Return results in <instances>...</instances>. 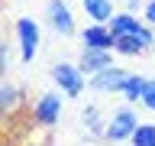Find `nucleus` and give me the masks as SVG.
I'll return each instance as SVG.
<instances>
[{
	"instance_id": "17",
	"label": "nucleus",
	"mask_w": 155,
	"mask_h": 146,
	"mask_svg": "<svg viewBox=\"0 0 155 146\" xmlns=\"http://www.w3.org/2000/svg\"><path fill=\"white\" fill-rule=\"evenodd\" d=\"M142 19L155 29V0H145V7H142Z\"/></svg>"
},
{
	"instance_id": "3",
	"label": "nucleus",
	"mask_w": 155,
	"mask_h": 146,
	"mask_svg": "<svg viewBox=\"0 0 155 146\" xmlns=\"http://www.w3.org/2000/svg\"><path fill=\"white\" fill-rule=\"evenodd\" d=\"M142 123L139 120V114H136V107L133 104H120L110 114V120H107V133H104V140L107 143H129V136L136 133V127Z\"/></svg>"
},
{
	"instance_id": "9",
	"label": "nucleus",
	"mask_w": 155,
	"mask_h": 146,
	"mask_svg": "<svg viewBox=\"0 0 155 146\" xmlns=\"http://www.w3.org/2000/svg\"><path fill=\"white\" fill-rule=\"evenodd\" d=\"M113 49H84L81 46V55H78V65H81V71H84L87 78L91 75H97V71H104V68H110V65H116L113 62Z\"/></svg>"
},
{
	"instance_id": "16",
	"label": "nucleus",
	"mask_w": 155,
	"mask_h": 146,
	"mask_svg": "<svg viewBox=\"0 0 155 146\" xmlns=\"http://www.w3.org/2000/svg\"><path fill=\"white\" fill-rule=\"evenodd\" d=\"M139 104L149 110V114H155V78H149V85H145V94H142V101Z\"/></svg>"
},
{
	"instance_id": "1",
	"label": "nucleus",
	"mask_w": 155,
	"mask_h": 146,
	"mask_svg": "<svg viewBox=\"0 0 155 146\" xmlns=\"http://www.w3.org/2000/svg\"><path fill=\"white\" fill-rule=\"evenodd\" d=\"M13 39H16V55L23 65H32L39 55V42H42V29H39L36 16H29V13H23V16H16V23H13Z\"/></svg>"
},
{
	"instance_id": "14",
	"label": "nucleus",
	"mask_w": 155,
	"mask_h": 146,
	"mask_svg": "<svg viewBox=\"0 0 155 146\" xmlns=\"http://www.w3.org/2000/svg\"><path fill=\"white\" fill-rule=\"evenodd\" d=\"M84 130H87V136H100V140H104L107 123H104V117H100V107H97V104H87L84 107Z\"/></svg>"
},
{
	"instance_id": "2",
	"label": "nucleus",
	"mask_w": 155,
	"mask_h": 146,
	"mask_svg": "<svg viewBox=\"0 0 155 146\" xmlns=\"http://www.w3.org/2000/svg\"><path fill=\"white\" fill-rule=\"evenodd\" d=\"M48 78H52V85H58L71 101H78V97L91 88L87 85V75L81 71L78 62H52V65H48Z\"/></svg>"
},
{
	"instance_id": "11",
	"label": "nucleus",
	"mask_w": 155,
	"mask_h": 146,
	"mask_svg": "<svg viewBox=\"0 0 155 146\" xmlns=\"http://www.w3.org/2000/svg\"><path fill=\"white\" fill-rule=\"evenodd\" d=\"M145 85H149V78L145 75H139V71H129V78L123 81V101L126 104H139L142 101V94H145Z\"/></svg>"
},
{
	"instance_id": "8",
	"label": "nucleus",
	"mask_w": 155,
	"mask_h": 146,
	"mask_svg": "<svg viewBox=\"0 0 155 146\" xmlns=\"http://www.w3.org/2000/svg\"><path fill=\"white\" fill-rule=\"evenodd\" d=\"M78 39H81L84 49H113V42H116L110 23H87V26H81Z\"/></svg>"
},
{
	"instance_id": "15",
	"label": "nucleus",
	"mask_w": 155,
	"mask_h": 146,
	"mask_svg": "<svg viewBox=\"0 0 155 146\" xmlns=\"http://www.w3.org/2000/svg\"><path fill=\"white\" fill-rule=\"evenodd\" d=\"M129 146H155V123H139L129 136Z\"/></svg>"
},
{
	"instance_id": "4",
	"label": "nucleus",
	"mask_w": 155,
	"mask_h": 146,
	"mask_svg": "<svg viewBox=\"0 0 155 146\" xmlns=\"http://www.w3.org/2000/svg\"><path fill=\"white\" fill-rule=\"evenodd\" d=\"M65 91L58 88V91H42L39 94V101L32 104V120H36V127H45V130H52V127L61 120V107H65Z\"/></svg>"
},
{
	"instance_id": "13",
	"label": "nucleus",
	"mask_w": 155,
	"mask_h": 146,
	"mask_svg": "<svg viewBox=\"0 0 155 146\" xmlns=\"http://www.w3.org/2000/svg\"><path fill=\"white\" fill-rule=\"evenodd\" d=\"M19 104H23V88L13 85V81H3V85H0V110L10 117Z\"/></svg>"
},
{
	"instance_id": "6",
	"label": "nucleus",
	"mask_w": 155,
	"mask_h": 146,
	"mask_svg": "<svg viewBox=\"0 0 155 146\" xmlns=\"http://www.w3.org/2000/svg\"><path fill=\"white\" fill-rule=\"evenodd\" d=\"M45 19H48V29L55 36H74L78 33V23H74V13L68 7V0H45Z\"/></svg>"
},
{
	"instance_id": "12",
	"label": "nucleus",
	"mask_w": 155,
	"mask_h": 146,
	"mask_svg": "<svg viewBox=\"0 0 155 146\" xmlns=\"http://www.w3.org/2000/svg\"><path fill=\"white\" fill-rule=\"evenodd\" d=\"M145 19L136 16V13H129V10H123V13H113V19H110V29H113V36H123V33H136V29H142Z\"/></svg>"
},
{
	"instance_id": "5",
	"label": "nucleus",
	"mask_w": 155,
	"mask_h": 146,
	"mask_svg": "<svg viewBox=\"0 0 155 146\" xmlns=\"http://www.w3.org/2000/svg\"><path fill=\"white\" fill-rule=\"evenodd\" d=\"M155 49V29L145 23L142 29H136V33H123V36H116L113 42V52L123 58H136V55H145V52H152Z\"/></svg>"
},
{
	"instance_id": "7",
	"label": "nucleus",
	"mask_w": 155,
	"mask_h": 146,
	"mask_svg": "<svg viewBox=\"0 0 155 146\" xmlns=\"http://www.w3.org/2000/svg\"><path fill=\"white\" fill-rule=\"evenodd\" d=\"M126 78H129V71H126L123 65H110V68H104V71L91 75V78H87V85H91L94 94H120Z\"/></svg>"
},
{
	"instance_id": "10",
	"label": "nucleus",
	"mask_w": 155,
	"mask_h": 146,
	"mask_svg": "<svg viewBox=\"0 0 155 146\" xmlns=\"http://www.w3.org/2000/svg\"><path fill=\"white\" fill-rule=\"evenodd\" d=\"M81 7H84L87 19L91 23H110L113 19V0H81Z\"/></svg>"
},
{
	"instance_id": "18",
	"label": "nucleus",
	"mask_w": 155,
	"mask_h": 146,
	"mask_svg": "<svg viewBox=\"0 0 155 146\" xmlns=\"http://www.w3.org/2000/svg\"><path fill=\"white\" fill-rule=\"evenodd\" d=\"M145 3H139V0H126V10H129V13H136V10H142Z\"/></svg>"
}]
</instances>
